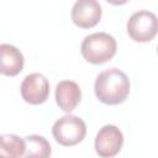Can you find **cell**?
<instances>
[{"mask_svg":"<svg viewBox=\"0 0 158 158\" xmlns=\"http://www.w3.org/2000/svg\"><path fill=\"white\" fill-rule=\"evenodd\" d=\"M130 79L118 68H109L99 73L94 84L96 98L106 105H118L130 94Z\"/></svg>","mask_w":158,"mask_h":158,"instance_id":"cell-1","label":"cell"},{"mask_svg":"<svg viewBox=\"0 0 158 158\" xmlns=\"http://www.w3.org/2000/svg\"><path fill=\"white\" fill-rule=\"evenodd\" d=\"M117 43L114 36L106 32H95L84 37L80 52L83 58L91 64H104L116 54Z\"/></svg>","mask_w":158,"mask_h":158,"instance_id":"cell-2","label":"cell"},{"mask_svg":"<svg viewBox=\"0 0 158 158\" xmlns=\"http://www.w3.org/2000/svg\"><path fill=\"white\" fill-rule=\"evenodd\" d=\"M52 135L59 144L64 147H72L80 143L85 138L86 125L79 116L68 114L53 123Z\"/></svg>","mask_w":158,"mask_h":158,"instance_id":"cell-3","label":"cell"},{"mask_svg":"<svg viewBox=\"0 0 158 158\" xmlns=\"http://www.w3.org/2000/svg\"><path fill=\"white\" fill-rule=\"evenodd\" d=\"M158 30V21L154 12L138 10L133 12L127 21V33L135 42L152 41Z\"/></svg>","mask_w":158,"mask_h":158,"instance_id":"cell-4","label":"cell"},{"mask_svg":"<svg viewBox=\"0 0 158 158\" xmlns=\"http://www.w3.org/2000/svg\"><path fill=\"white\" fill-rule=\"evenodd\" d=\"M123 135L121 130L114 125L102 126L95 137V152L101 158L115 157L122 148Z\"/></svg>","mask_w":158,"mask_h":158,"instance_id":"cell-5","label":"cell"},{"mask_svg":"<svg viewBox=\"0 0 158 158\" xmlns=\"http://www.w3.org/2000/svg\"><path fill=\"white\" fill-rule=\"evenodd\" d=\"M21 96L31 105L43 104L49 96V81L41 73L26 75L21 83Z\"/></svg>","mask_w":158,"mask_h":158,"instance_id":"cell-6","label":"cell"},{"mask_svg":"<svg viewBox=\"0 0 158 158\" xmlns=\"http://www.w3.org/2000/svg\"><path fill=\"white\" fill-rule=\"evenodd\" d=\"M101 5L96 0H78L72 7V21L80 28H91L100 22Z\"/></svg>","mask_w":158,"mask_h":158,"instance_id":"cell-7","label":"cell"},{"mask_svg":"<svg viewBox=\"0 0 158 158\" xmlns=\"http://www.w3.org/2000/svg\"><path fill=\"white\" fill-rule=\"evenodd\" d=\"M56 102L65 112H72L81 100V89L73 80H62L56 85Z\"/></svg>","mask_w":158,"mask_h":158,"instance_id":"cell-8","label":"cell"},{"mask_svg":"<svg viewBox=\"0 0 158 158\" xmlns=\"http://www.w3.org/2000/svg\"><path fill=\"white\" fill-rule=\"evenodd\" d=\"M25 59L21 51L9 43L0 44V74L16 77L23 69Z\"/></svg>","mask_w":158,"mask_h":158,"instance_id":"cell-9","label":"cell"},{"mask_svg":"<svg viewBox=\"0 0 158 158\" xmlns=\"http://www.w3.org/2000/svg\"><path fill=\"white\" fill-rule=\"evenodd\" d=\"M25 158H49L52 148L49 142L40 135H30L25 137Z\"/></svg>","mask_w":158,"mask_h":158,"instance_id":"cell-10","label":"cell"},{"mask_svg":"<svg viewBox=\"0 0 158 158\" xmlns=\"http://www.w3.org/2000/svg\"><path fill=\"white\" fill-rule=\"evenodd\" d=\"M25 148V139L20 136L0 135V158H21Z\"/></svg>","mask_w":158,"mask_h":158,"instance_id":"cell-11","label":"cell"}]
</instances>
